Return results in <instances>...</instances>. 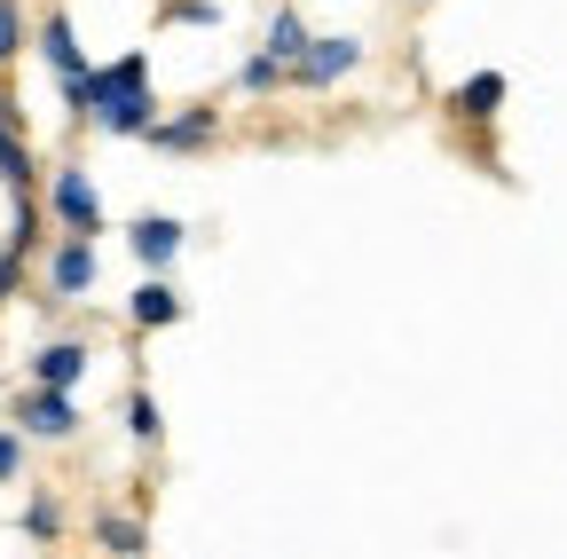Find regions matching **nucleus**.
<instances>
[{
  "mask_svg": "<svg viewBox=\"0 0 567 559\" xmlns=\"http://www.w3.org/2000/svg\"><path fill=\"white\" fill-rule=\"evenodd\" d=\"M55 221H63L71 237H95V229H103V197H95L87 174H55Z\"/></svg>",
  "mask_w": 567,
  "mask_h": 559,
  "instance_id": "1",
  "label": "nucleus"
},
{
  "mask_svg": "<svg viewBox=\"0 0 567 559\" xmlns=\"http://www.w3.org/2000/svg\"><path fill=\"white\" fill-rule=\"evenodd\" d=\"M354 55H363V48H354L347 32H331V40H308V48H300V63H292V80H308V87H331L339 72H354Z\"/></svg>",
  "mask_w": 567,
  "mask_h": 559,
  "instance_id": "2",
  "label": "nucleus"
},
{
  "mask_svg": "<svg viewBox=\"0 0 567 559\" xmlns=\"http://www.w3.org/2000/svg\"><path fill=\"white\" fill-rule=\"evenodd\" d=\"M95 126H103V134H151V126H158L151 87H118V95H103V103H95Z\"/></svg>",
  "mask_w": 567,
  "mask_h": 559,
  "instance_id": "3",
  "label": "nucleus"
},
{
  "mask_svg": "<svg viewBox=\"0 0 567 559\" xmlns=\"http://www.w3.org/2000/svg\"><path fill=\"white\" fill-rule=\"evenodd\" d=\"M80 417H71V394L63 386H40V394H24V434H40V442H63Z\"/></svg>",
  "mask_w": 567,
  "mask_h": 559,
  "instance_id": "4",
  "label": "nucleus"
},
{
  "mask_svg": "<svg viewBox=\"0 0 567 559\" xmlns=\"http://www.w3.org/2000/svg\"><path fill=\"white\" fill-rule=\"evenodd\" d=\"M48 276H55V292H63V300L95 292V237H71V245L55 252V268H48Z\"/></svg>",
  "mask_w": 567,
  "mask_h": 559,
  "instance_id": "5",
  "label": "nucleus"
},
{
  "mask_svg": "<svg viewBox=\"0 0 567 559\" xmlns=\"http://www.w3.org/2000/svg\"><path fill=\"white\" fill-rule=\"evenodd\" d=\"M496 111H505V72H473V80L457 87V118H473V126H488Z\"/></svg>",
  "mask_w": 567,
  "mask_h": 559,
  "instance_id": "6",
  "label": "nucleus"
},
{
  "mask_svg": "<svg viewBox=\"0 0 567 559\" xmlns=\"http://www.w3.org/2000/svg\"><path fill=\"white\" fill-rule=\"evenodd\" d=\"M80 371H87V346H80V339L40 346V363H32V379H40V386H63V394H71V379H80Z\"/></svg>",
  "mask_w": 567,
  "mask_h": 559,
  "instance_id": "7",
  "label": "nucleus"
},
{
  "mask_svg": "<svg viewBox=\"0 0 567 559\" xmlns=\"http://www.w3.org/2000/svg\"><path fill=\"white\" fill-rule=\"evenodd\" d=\"M40 55L55 63L63 80H80V72H87V55H80V32H71V17H48V24H40Z\"/></svg>",
  "mask_w": 567,
  "mask_h": 559,
  "instance_id": "8",
  "label": "nucleus"
},
{
  "mask_svg": "<svg viewBox=\"0 0 567 559\" xmlns=\"http://www.w3.org/2000/svg\"><path fill=\"white\" fill-rule=\"evenodd\" d=\"M134 252L151 260V268H166V260L182 252V221H166V214H151V221H134Z\"/></svg>",
  "mask_w": 567,
  "mask_h": 559,
  "instance_id": "9",
  "label": "nucleus"
},
{
  "mask_svg": "<svg viewBox=\"0 0 567 559\" xmlns=\"http://www.w3.org/2000/svg\"><path fill=\"white\" fill-rule=\"evenodd\" d=\"M300 48H308V24L292 17V9H276V24H268V63H276V72H292V63H300Z\"/></svg>",
  "mask_w": 567,
  "mask_h": 559,
  "instance_id": "10",
  "label": "nucleus"
},
{
  "mask_svg": "<svg viewBox=\"0 0 567 559\" xmlns=\"http://www.w3.org/2000/svg\"><path fill=\"white\" fill-rule=\"evenodd\" d=\"M95 536H103V551H118V559H142V551H151V528L126 520V513H103V520H95Z\"/></svg>",
  "mask_w": 567,
  "mask_h": 559,
  "instance_id": "11",
  "label": "nucleus"
},
{
  "mask_svg": "<svg viewBox=\"0 0 567 559\" xmlns=\"http://www.w3.org/2000/svg\"><path fill=\"white\" fill-rule=\"evenodd\" d=\"M174 315H182L174 284H166V276H151V284L134 292V323H142V331H158V323H174Z\"/></svg>",
  "mask_w": 567,
  "mask_h": 559,
  "instance_id": "12",
  "label": "nucleus"
},
{
  "mask_svg": "<svg viewBox=\"0 0 567 559\" xmlns=\"http://www.w3.org/2000/svg\"><path fill=\"white\" fill-rule=\"evenodd\" d=\"M213 134V111H189V118H166V126H151V143L158 151H197Z\"/></svg>",
  "mask_w": 567,
  "mask_h": 559,
  "instance_id": "13",
  "label": "nucleus"
},
{
  "mask_svg": "<svg viewBox=\"0 0 567 559\" xmlns=\"http://www.w3.org/2000/svg\"><path fill=\"white\" fill-rule=\"evenodd\" d=\"M126 434L134 442H158V402L151 394H126Z\"/></svg>",
  "mask_w": 567,
  "mask_h": 559,
  "instance_id": "14",
  "label": "nucleus"
},
{
  "mask_svg": "<svg viewBox=\"0 0 567 559\" xmlns=\"http://www.w3.org/2000/svg\"><path fill=\"white\" fill-rule=\"evenodd\" d=\"M0 174H9V182H32V151L17 143V126H0Z\"/></svg>",
  "mask_w": 567,
  "mask_h": 559,
  "instance_id": "15",
  "label": "nucleus"
},
{
  "mask_svg": "<svg viewBox=\"0 0 567 559\" xmlns=\"http://www.w3.org/2000/svg\"><path fill=\"white\" fill-rule=\"evenodd\" d=\"M24 48V17H17V0H0V63H9Z\"/></svg>",
  "mask_w": 567,
  "mask_h": 559,
  "instance_id": "16",
  "label": "nucleus"
},
{
  "mask_svg": "<svg viewBox=\"0 0 567 559\" xmlns=\"http://www.w3.org/2000/svg\"><path fill=\"white\" fill-rule=\"evenodd\" d=\"M24 528H32V536H40V544H48V536H55V528H63V520H55V505H48V497H32V513H24Z\"/></svg>",
  "mask_w": 567,
  "mask_h": 559,
  "instance_id": "17",
  "label": "nucleus"
},
{
  "mask_svg": "<svg viewBox=\"0 0 567 559\" xmlns=\"http://www.w3.org/2000/svg\"><path fill=\"white\" fill-rule=\"evenodd\" d=\"M166 17H174V24H213V0H174Z\"/></svg>",
  "mask_w": 567,
  "mask_h": 559,
  "instance_id": "18",
  "label": "nucleus"
},
{
  "mask_svg": "<svg viewBox=\"0 0 567 559\" xmlns=\"http://www.w3.org/2000/svg\"><path fill=\"white\" fill-rule=\"evenodd\" d=\"M17 276H24V252H0V300L17 292Z\"/></svg>",
  "mask_w": 567,
  "mask_h": 559,
  "instance_id": "19",
  "label": "nucleus"
},
{
  "mask_svg": "<svg viewBox=\"0 0 567 559\" xmlns=\"http://www.w3.org/2000/svg\"><path fill=\"white\" fill-rule=\"evenodd\" d=\"M17 465H24V449H17V434H0V480H9Z\"/></svg>",
  "mask_w": 567,
  "mask_h": 559,
  "instance_id": "20",
  "label": "nucleus"
},
{
  "mask_svg": "<svg viewBox=\"0 0 567 559\" xmlns=\"http://www.w3.org/2000/svg\"><path fill=\"white\" fill-rule=\"evenodd\" d=\"M0 126H17V95H9V80H0Z\"/></svg>",
  "mask_w": 567,
  "mask_h": 559,
  "instance_id": "21",
  "label": "nucleus"
}]
</instances>
